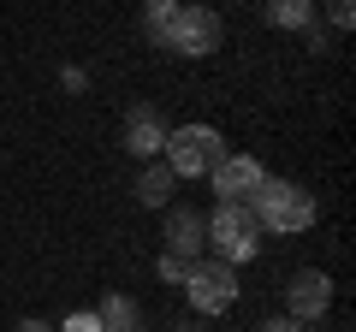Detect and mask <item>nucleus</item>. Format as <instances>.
I'll list each match as a JSON object with an SVG mask.
<instances>
[{
  "instance_id": "1",
  "label": "nucleus",
  "mask_w": 356,
  "mask_h": 332,
  "mask_svg": "<svg viewBox=\"0 0 356 332\" xmlns=\"http://www.w3.org/2000/svg\"><path fill=\"white\" fill-rule=\"evenodd\" d=\"M250 214L261 231H309L315 226V196L291 179H261V190L250 196Z\"/></svg>"
},
{
  "instance_id": "2",
  "label": "nucleus",
  "mask_w": 356,
  "mask_h": 332,
  "mask_svg": "<svg viewBox=\"0 0 356 332\" xmlns=\"http://www.w3.org/2000/svg\"><path fill=\"white\" fill-rule=\"evenodd\" d=\"M220 160H226V137H220L214 125L166 131V166H172V179H208Z\"/></svg>"
},
{
  "instance_id": "3",
  "label": "nucleus",
  "mask_w": 356,
  "mask_h": 332,
  "mask_svg": "<svg viewBox=\"0 0 356 332\" xmlns=\"http://www.w3.org/2000/svg\"><path fill=\"white\" fill-rule=\"evenodd\" d=\"M208 243H214V261H226V267L250 261L261 249V226H255L250 202H220V214L208 219Z\"/></svg>"
},
{
  "instance_id": "4",
  "label": "nucleus",
  "mask_w": 356,
  "mask_h": 332,
  "mask_svg": "<svg viewBox=\"0 0 356 332\" xmlns=\"http://www.w3.org/2000/svg\"><path fill=\"white\" fill-rule=\"evenodd\" d=\"M161 48L184 53V60H202V53L220 48V18L208 6H172V18L161 30Z\"/></svg>"
},
{
  "instance_id": "5",
  "label": "nucleus",
  "mask_w": 356,
  "mask_h": 332,
  "mask_svg": "<svg viewBox=\"0 0 356 332\" xmlns=\"http://www.w3.org/2000/svg\"><path fill=\"white\" fill-rule=\"evenodd\" d=\"M184 291H191V308H202V315H226L232 303H238V273L226 267V261H191L184 267Z\"/></svg>"
},
{
  "instance_id": "6",
  "label": "nucleus",
  "mask_w": 356,
  "mask_h": 332,
  "mask_svg": "<svg viewBox=\"0 0 356 332\" xmlns=\"http://www.w3.org/2000/svg\"><path fill=\"white\" fill-rule=\"evenodd\" d=\"M208 179H214V190H220V202H250L255 190H261V160H255V154H226V160L214 166V172H208Z\"/></svg>"
},
{
  "instance_id": "7",
  "label": "nucleus",
  "mask_w": 356,
  "mask_h": 332,
  "mask_svg": "<svg viewBox=\"0 0 356 332\" xmlns=\"http://www.w3.org/2000/svg\"><path fill=\"white\" fill-rule=\"evenodd\" d=\"M285 308H291V320H303V326H309V320H321L332 308V279H327V273H315V267L297 273V279L285 285Z\"/></svg>"
},
{
  "instance_id": "8",
  "label": "nucleus",
  "mask_w": 356,
  "mask_h": 332,
  "mask_svg": "<svg viewBox=\"0 0 356 332\" xmlns=\"http://www.w3.org/2000/svg\"><path fill=\"white\" fill-rule=\"evenodd\" d=\"M202 238H208V219H202V214H191V208H172V214H166V256L196 261Z\"/></svg>"
},
{
  "instance_id": "9",
  "label": "nucleus",
  "mask_w": 356,
  "mask_h": 332,
  "mask_svg": "<svg viewBox=\"0 0 356 332\" xmlns=\"http://www.w3.org/2000/svg\"><path fill=\"white\" fill-rule=\"evenodd\" d=\"M125 149L143 154V160L166 149V125H161V113H154V107H137V113L125 119Z\"/></svg>"
},
{
  "instance_id": "10",
  "label": "nucleus",
  "mask_w": 356,
  "mask_h": 332,
  "mask_svg": "<svg viewBox=\"0 0 356 332\" xmlns=\"http://www.w3.org/2000/svg\"><path fill=\"white\" fill-rule=\"evenodd\" d=\"M261 13L280 30H309L315 24V0H261Z\"/></svg>"
},
{
  "instance_id": "11",
  "label": "nucleus",
  "mask_w": 356,
  "mask_h": 332,
  "mask_svg": "<svg viewBox=\"0 0 356 332\" xmlns=\"http://www.w3.org/2000/svg\"><path fill=\"white\" fill-rule=\"evenodd\" d=\"M172 184H178V179H172V166H166V160L149 166V172L137 179V202H143V208H166V202H172Z\"/></svg>"
},
{
  "instance_id": "12",
  "label": "nucleus",
  "mask_w": 356,
  "mask_h": 332,
  "mask_svg": "<svg viewBox=\"0 0 356 332\" xmlns=\"http://www.w3.org/2000/svg\"><path fill=\"white\" fill-rule=\"evenodd\" d=\"M95 320H102V332H137L143 326V315H137L131 297H107V303L95 308Z\"/></svg>"
},
{
  "instance_id": "13",
  "label": "nucleus",
  "mask_w": 356,
  "mask_h": 332,
  "mask_svg": "<svg viewBox=\"0 0 356 332\" xmlns=\"http://www.w3.org/2000/svg\"><path fill=\"white\" fill-rule=\"evenodd\" d=\"M172 6L178 0H143V13H149V36L161 42V30H166V18H172Z\"/></svg>"
},
{
  "instance_id": "14",
  "label": "nucleus",
  "mask_w": 356,
  "mask_h": 332,
  "mask_svg": "<svg viewBox=\"0 0 356 332\" xmlns=\"http://www.w3.org/2000/svg\"><path fill=\"white\" fill-rule=\"evenodd\" d=\"M60 332H102V320L95 315H83V308H77V315H65V326Z\"/></svg>"
},
{
  "instance_id": "15",
  "label": "nucleus",
  "mask_w": 356,
  "mask_h": 332,
  "mask_svg": "<svg viewBox=\"0 0 356 332\" xmlns=\"http://www.w3.org/2000/svg\"><path fill=\"white\" fill-rule=\"evenodd\" d=\"M255 332H303V320H291V315H280V320H261Z\"/></svg>"
},
{
  "instance_id": "16",
  "label": "nucleus",
  "mask_w": 356,
  "mask_h": 332,
  "mask_svg": "<svg viewBox=\"0 0 356 332\" xmlns=\"http://www.w3.org/2000/svg\"><path fill=\"white\" fill-rule=\"evenodd\" d=\"M350 18H356V6H350V0H332V24H339V30H350Z\"/></svg>"
},
{
  "instance_id": "17",
  "label": "nucleus",
  "mask_w": 356,
  "mask_h": 332,
  "mask_svg": "<svg viewBox=\"0 0 356 332\" xmlns=\"http://www.w3.org/2000/svg\"><path fill=\"white\" fill-rule=\"evenodd\" d=\"M18 332H54V326H42V320H24V326H18Z\"/></svg>"
}]
</instances>
